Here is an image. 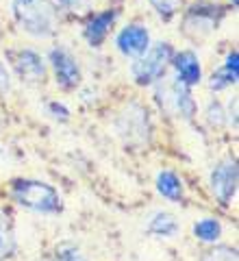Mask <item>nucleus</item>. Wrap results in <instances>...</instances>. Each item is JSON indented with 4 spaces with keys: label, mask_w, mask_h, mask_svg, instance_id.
Listing matches in <instances>:
<instances>
[{
    "label": "nucleus",
    "mask_w": 239,
    "mask_h": 261,
    "mask_svg": "<svg viewBox=\"0 0 239 261\" xmlns=\"http://www.w3.org/2000/svg\"><path fill=\"white\" fill-rule=\"evenodd\" d=\"M156 190L172 202H178L183 198V183H180V178L174 172H170V170H163V172L156 174Z\"/></svg>",
    "instance_id": "f8f14e48"
},
{
    "label": "nucleus",
    "mask_w": 239,
    "mask_h": 261,
    "mask_svg": "<svg viewBox=\"0 0 239 261\" xmlns=\"http://www.w3.org/2000/svg\"><path fill=\"white\" fill-rule=\"evenodd\" d=\"M115 15H118L115 11H104V13L94 15V18L87 22L85 37H87L89 44L92 46H100L102 44V39L107 37V33H109V27L115 22Z\"/></svg>",
    "instance_id": "9d476101"
},
{
    "label": "nucleus",
    "mask_w": 239,
    "mask_h": 261,
    "mask_svg": "<svg viewBox=\"0 0 239 261\" xmlns=\"http://www.w3.org/2000/svg\"><path fill=\"white\" fill-rule=\"evenodd\" d=\"M57 261H85V257L78 248L70 246V244H63V246L57 250Z\"/></svg>",
    "instance_id": "a211bd4d"
},
{
    "label": "nucleus",
    "mask_w": 239,
    "mask_h": 261,
    "mask_svg": "<svg viewBox=\"0 0 239 261\" xmlns=\"http://www.w3.org/2000/svg\"><path fill=\"white\" fill-rule=\"evenodd\" d=\"M148 231H150L152 235H156V238H174V235L178 233V222L176 218L172 214H156L150 224H148Z\"/></svg>",
    "instance_id": "ddd939ff"
},
{
    "label": "nucleus",
    "mask_w": 239,
    "mask_h": 261,
    "mask_svg": "<svg viewBox=\"0 0 239 261\" xmlns=\"http://www.w3.org/2000/svg\"><path fill=\"white\" fill-rule=\"evenodd\" d=\"M202 261H237V252H235V248L220 246V248L209 250L207 255L202 257Z\"/></svg>",
    "instance_id": "dca6fc26"
},
{
    "label": "nucleus",
    "mask_w": 239,
    "mask_h": 261,
    "mask_svg": "<svg viewBox=\"0 0 239 261\" xmlns=\"http://www.w3.org/2000/svg\"><path fill=\"white\" fill-rule=\"evenodd\" d=\"M239 57L237 53H230L226 57V63L222 65V68L218 72H213V76L209 81V87L211 89H216V92H220V89H224L228 85H233L237 83V74H239Z\"/></svg>",
    "instance_id": "9b49d317"
},
{
    "label": "nucleus",
    "mask_w": 239,
    "mask_h": 261,
    "mask_svg": "<svg viewBox=\"0 0 239 261\" xmlns=\"http://www.w3.org/2000/svg\"><path fill=\"white\" fill-rule=\"evenodd\" d=\"M174 70H176V74H178V83H183L185 87H192L196 83H200V79H202V68H200V63H198V57L194 53H178L174 57Z\"/></svg>",
    "instance_id": "1a4fd4ad"
},
{
    "label": "nucleus",
    "mask_w": 239,
    "mask_h": 261,
    "mask_svg": "<svg viewBox=\"0 0 239 261\" xmlns=\"http://www.w3.org/2000/svg\"><path fill=\"white\" fill-rule=\"evenodd\" d=\"M170 61H172L170 44L159 42L156 46L148 48L142 59H137L133 65H130V72H133V79L139 85H150L166 74V68H168Z\"/></svg>",
    "instance_id": "7ed1b4c3"
},
{
    "label": "nucleus",
    "mask_w": 239,
    "mask_h": 261,
    "mask_svg": "<svg viewBox=\"0 0 239 261\" xmlns=\"http://www.w3.org/2000/svg\"><path fill=\"white\" fill-rule=\"evenodd\" d=\"M0 31H3V29H0Z\"/></svg>",
    "instance_id": "b1692460"
},
{
    "label": "nucleus",
    "mask_w": 239,
    "mask_h": 261,
    "mask_svg": "<svg viewBox=\"0 0 239 261\" xmlns=\"http://www.w3.org/2000/svg\"><path fill=\"white\" fill-rule=\"evenodd\" d=\"M11 248H13V240H11L9 224H7V220L0 216V257L9 255Z\"/></svg>",
    "instance_id": "f3484780"
},
{
    "label": "nucleus",
    "mask_w": 239,
    "mask_h": 261,
    "mask_svg": "<svg viewBox=\"0 0 239 261\" xmlns=\"http://www.w3.org/2000/svg\"><path fill=\"white\" fill-rule=\"evenodd\" d=\"M13 15L35 37H48L57 27V9L50 0H13Z\"/></svg>",
    "instance_id": "f257e3e1"
},
{
    "label": "nucleus",
    "mask_w": 239,
    "mask_h": 261,
    "mask_svg": "<svg viewBox=\"0 0 239 261\" xmlns=\"http://www.w3.org/2000/svg\"><path fill=\"white\" fill-rule=\"evenodd\" d=\"M50 63L55 68L57 83H59L63 89H72L81 83V68H78L76 59H74L65 48H52Z\"/></svg>",
    "instance_id": "423d86ee"
},
{
    "label": "nucleus",
    "mask_w": 239,
    "mask_h": 261,
    "mask_svg": "<svg viewBox=\"0 0 239 261\" xmlns=\"http://www.w3.org/2000/svg\"><path fill=\"white\" fill-rule=\"evenodd\" d=\"M13 198L20 205L29 207L33 211H42V214H55L61 209V198L57 190L42 181H15L13 185Z\"/></svg>",
    "instance_id": "f03ea898"
},
{
    "label": "nucleus",
    "mask_w": 239,
    "mask_h": 261,
    "mask_svg": "<svg viewBox=\"0 0 239 261\" xmlns=\"http://www.w3.org/2000/svg\"><path fill=\"white\" fill-rule=\"evenodd\" d=\"M194 235L202 242H218L222 235V226L216 218H204L194 224Z\"/></svg>",
    "instance_id": "4468645a"
},
{
    "label": "nucleus",
    "mask_w": 239,
    "mask_h": 261,
    "mask_svg": "<svg viewBox=\"0 0 239 261\" xmlns=\"http://www.w3.org/2000/svg\"><path fill=\"white\" fill-rule=\"evenodd\" d=\"M156 98H159L161 107L166 109L168 113H174V116H180V118H194L196 113V102L192 94H189V89L174 81V83H163L156 87Z\"/></svg>",
    "instance_id": "20e7f679"
},
{
    "label": "nucleus",
    "mask_w": 239,
    "mask_h": 261,
    "mask_svg": "<svg viewBox=\"0 0 239 261\" xmlns=\"http://www.w3.org/2000/svg\"><path fill=\"white\" fill-rule=\"evenodd\" d=\"M63 3H65V5H76L78 0H63Z\"/></svg>",
    "instance_id": "4be33fe9"
},
{
    "label": "nucleus",
    "mask_w": 239,
    "mask_h": 261,
    "mask_svg": "<svg viewBox=\"0 0 239 261\" xmlns=\"http://www.w3.org/2000/svg\"><path fill=\"white\" fill-rule=\"evenodd\" d=\"M9 83H11V81H9V72H7L3 61H0V94L9 89Z\"/></svg>",
    "instance_id": "aec40b11"
},
{
    "label": "nucleus",
    "mask_w": 239,
    "mask_h": 261,
    "mask_svg": "<svg viewBox=\"0 0 239 261\" xmlns=\"http://www.w3.org/2000/svg\"><path fill=\"white\" fill-rule=\"evenodd\" d=\"M211 190L222 205L233 202L237 194V163L222 161L211 174Z\"/></svg>",
    "instance_id": "39448f33"
},
{
    "label": "nucleus",
    "mask_w": 239,
    "mask_h": 261,
    "mask_svg": "<svg viewBox=\"0 0 239 261\" xmlns=\"http://www.w3.org/2000/svg\"><path fill=\"white\" fill-rule=\"evenodd\" d=\"M207 118L213 126H222L224 124V111H222V107L218 102H211L209 105V111H207Z\"/></svg>",
    "instance_id": "6ab92c4d"
},
{
    "label": "nucleus",
    "mask_w": 239,
    "mask_h": 261,
    "mask_svg": "<svg viewBox=\"0 0 239 261\" xmlns=\"http://www.w3.org/2000/svg\"><path fill=\"white\" fill-rule=\"evenodd\" d=\"M233 5H237V0H233Z\"/></svg>",
    "instance_id": "5701e85b"
},
{
    "label": "nucleus",
    "mask_w": 239,
    "mask_h": 261,
    "mask_svg": "<svg viewBox=\"0 0 239 261\" xmlns=\"http://www.w3.org/2000/svg\"><path fill=\"white\" fill-rule=\"evenodd\" d=\"M120 53L126 57H142L148 48H150V35L142 24H130V27L122 29L120 35L115 37Z\"/></svg>",
    "instance_id": "0eeeda50"
},
{
    "label": "nucleus",
    "mask_w": 239,
    "mask_h": 261,
    "mask_svg": "<svg viewBox=\"0 0 239 261\" xmlns=\"http://www.w3.org/2000/svg\"><path fill=\"white\" fill-rule=\"evenodd\" d=\"M50 111L55 113V118L68 120V109H65V107H63V105H57V102H52V105H50Z\"/></svg>",
    "instance_id": "412c9836"
},
{
    "label": "nucleus",
    "mask_w": 239,
    "mask_h": 261,
    "mask_svg": "<svg viewBox=\"0 0 239 261\" xmlns=\"http://www.w3.org/2000/svg\"><path fill=\"white\" fill-rule=\"evenodd\" d=\"M150 5L154 7V11L161 15V18H172L183 5V0H150Z\"/></svg>",
    "instance_id": "2eb2a0df"
},
{
    "label": "nucleus",
    "mask_w": 239,
    "mask_h": 261,
    "mask_svg": "<svg viewBox=\"0 0 239 261\" xmlns=\"http://www.w3.org/2000/svg\"><path fill=\"white\" fill-rule=\"evenodd\" d=\"M13 65L18 70V74L22 81H29V83H39L46 76V68L42 57L33 50H20L13 57Z\"/></svg>",
    "instance_id": "6e6552de"
}]
</instances>
